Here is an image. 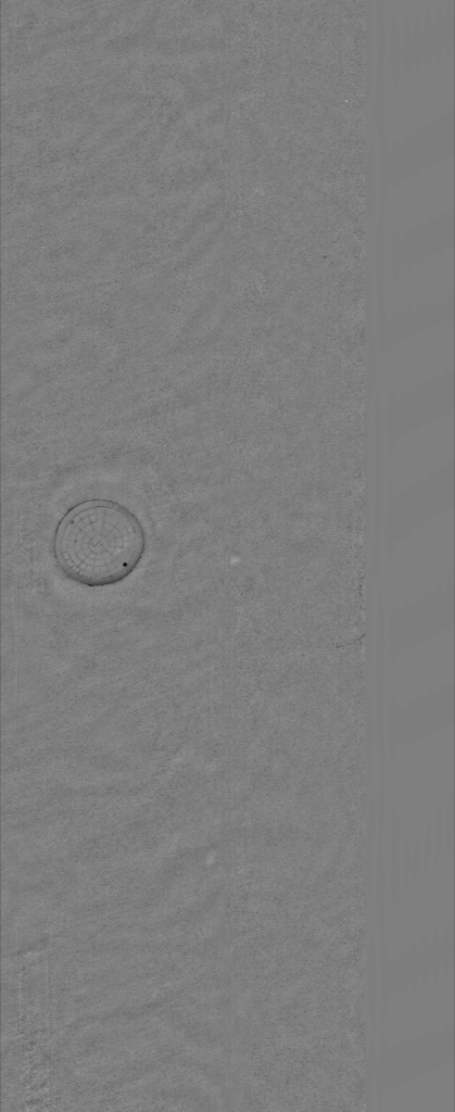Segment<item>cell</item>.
I'll use <instances>...</instances> for the list:
<instances>
[{
  "instance_id": "cell-1",
  "label": "cell",
  "mask_w": 455,
  "mask_h": 1112,
  "mask_svg": "<svg viewBox=\"0 0 455 1112\" xmlns=\"http://www.w3.org/2000/svg\"><path fill=\"white\" fill-rule=\"evenodd\" d=\"M147 549L140 519L109 498H88L68 507L52 535L56 568L86 587L117 584L129 577Z\"/></svg>"
}]
</instances>
